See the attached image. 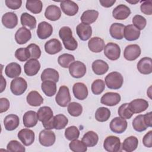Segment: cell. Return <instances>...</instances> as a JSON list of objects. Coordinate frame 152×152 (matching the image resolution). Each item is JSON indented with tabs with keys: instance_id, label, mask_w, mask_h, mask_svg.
Here are the masks:
<instances>
[{
	"instance_id": "cell-4",
	"label": "cell",
	"mask_w": 152,
	"mask_h": 152,
	"mask_svg": "<svg viewBox=\"0 0 152 152\" xmlns=\"http://www.w3.org/2000/svg\"><path fill=\"white\" fill-rule=\"evenodd\" d=\"M71 99L68 87L66 86H61L55 97V101L57 104L61 107H66L70 102Z\"/></svg>"
},
{
	"instance_id": "cell-10",
	"label": "cell",
	"mask_w": 152,
	"mask_h": 152,
	"mask_svg": "<svg viewBox=\"0 0 152 152\" xmlns=\"http://www.w3.org/2000/svg\"><path fill=\"white\" fill-rule=\"evenodd\" d=\"M128 123L125 119L121 117L113 118L110 122V130L116 134H122L127 128Z\"/></svg>"
},
{
	"instance_id": "cell-13",
	"label": "cell",
	"mask_w": 152,
	"mask_h": 152,
	"mask_svg": "<svg viewBox=\"0 0 152 152\" xmlns=\"http://www.w3.org/2000/svg\"><path fill=\"white\" fill-rule=\"evenodd\" d=\"M121 97L119 93L115 92H107L102 96L100 102L108 106H113L118 104L121 101Z\"/></svg>"
},
{
	"instance_id": "cell-47",
	"label": "cell",
	"mask_w": 152,
	"mask_h": 152,
	"mask_svg": "<svg viewBox=\"0 0 152 152\" xmlns=\"http://www.w3.org/2000/svg\"><path fill=\"white\" fill-rule=\"evenodd\" d=\"M118 113L121 118L125 119H130L134 115L133 112L131 111L129 107V103H124L121 106H120L118 108Z\"/></svg>"
},
{
	"instance_id": "cell-52",
	"label": "cell",
	"mask_w": 152,
	"mask_h": 152,
	"mask_svg": "<svg viewBox=\"0 0 152 152\" xmlns=\"http://www.w3.org/2000/svg\"><path fill=\"white\" fill-rule=\"evenodd\" d=\"M132 24L133 25L140 31L143 30L146 26L147 21L145 18L140 15H135L132 18Z\"/></svg>"
},
{
	"instance_id": "cell-1",
	"label": "cell",
	"mask_w": 152,
	"mask_h": 152,
	"mask_svg": "<svg viewBox=\"0 0 152 152\" xmlns=\"http://www.w3.org/2000/svg\"><path fill=\"white\" fill-rule=\"evenodd\" d=\"M59 36L66 49L75 50L78 47V43L72 36L71 28L68 26L61 27L59 31Z\"/></svg>"
},
{
	"instance_id": "cell-41",
	"label": "cell",
	"mask_w": 152,
	"mask_h": 152,
	"mask_svg": "<svg viewBox=\"0 0 152 152\" xmlns=\"http://www.w3.org/2000/svg\"><path fill=\"white\" fill-rule=\"evenodd\" d=\"M110 116V110L104 107H99L95 113V119L100 122L107 121Z\"/></svg>"
},
{
	"instance_id": "cell-48",
	"label": "cell",
	"mask_w": 152,
	"mask_h": 152,
	"mask_svg": "<svg viewBox=\"0 0 152 152\" xmlns=\"http://www.w3.org/2000/svg\"><path fill=\"white\" fill-rule=\"evenodd\" d=\"M105 88L104 81L101 79H97L94 80L91 84V89L93 93L95 95L101 94Z\"/></svg>"
},
{
	"instance_id": "cell-39",
	"label": "cell",
	"mask_w": 152,
	"mask_h": 152,
	"mask_svg": "<svg viewBox=\"0 0 152 152\" xmlns=\"http://www.w3.org/2000/svg\"><path fill=\"white\" fill-rule=\"evenodd\" d=\"M20 21L23 27H27L30 29H34L36 27V18L27 12H24L21 14Z\"/></svg>"
},
{
	"instance_id": "cell-28",
	"label": "cell",
	"mask_w": 152,
	"mask_h": 152,
	"mask_svg": "<svg viewBox=\"0 0 152 152\" xmlns=\"http://www.w3.org/2000/svg\"><path fill=\"white\" fill-rule=\"evenodd\" d=\"M88 47L91 52L99 53L104 49V42L103 39L99 37H94L89 40Z\"/></svg>"
},
{
	"instance_id": "cell-12",
	"label": "cell",
	"mask_w": 152,
	"mask_h": 152,
	"mask_svg": "<svg viewBox=\"0 0 152 152\" xmlns=\"http://www.w3.org/2000/svg\"><path fill=\"white\" fill-rule=\"evenodd\" d=\"M140 55L141 48L137 44L128 45L124 51V56L125 59L129 61L135 60Z\"/></svg>"
},
{
	"instance_id": "cell-15",
	"label": "cell",
	"mask_w": 152,
	"mask_h": 152,
	"mask_svg": "<svg viewBox=\"0 0 152 152\" xmlns=\"http://www.w3.org/2000/svg\"><path fill=\"white\" fill-rule=\"evenodd\" d=\"M40 69V64L36 59L28 60L24 65L25 74L28 76H34L36 75Z\"/></svg>"
},
{
	"instance_id": "cell-57",
	"label": "cell",
	"mask_w": 152,
	"mask_h": 152,
	"mask_svg": "<svg viewBox=\"0 0 152 152\" xmlns=\"http://www.w3.org/2000/svg\"><path fill=\"white\" fill-rule=\"evenodd\" d=\"M10 102L8 99L2 97L0 99V112L3 113L7 111L10 107Z\"/></svg>"
},
{
	"instance_id": "cell-55",
	"label": "cell",
	"mask_w": 152,
	"mask_h": 152,
	"mask_svg": "<svg viewBox=\"0 0 152 152\" xmlns=\"http://www.w3.org/2000/svg\"><path fill=\"white\" fill-rule=\"evenodd\" d=\"M5 5L7 7L11 10H17L20 8L22 4L21 0H5Z\"/></svg>"
},
{
	"instance_id": "cell-38",
	"label": "cell",
	"mask_w": 152,
	"mask_h": 152,
	"mask_svg": "<svg viewBox=\"0 0 152 152\" xmlns=\"http://www.w3.org/2000/svg\"><path fill=\"white\" fill-rule=\"evenodd\" d=\"M59 75L58 72L53 68H46L41 74V80L42 81L51 80L55 83L59 81Z\"/></svg>"
},
{
	"instance_id": "cell-36",
	"label": "cell",
	"mask_w": 152,
	"mask_h": 152,
	"mask_svg": "<svg viewBox=\"0 0 152 152\" xmlns=\"http://www.w3.org/2000/svg\"><path fill=\"white\" fill-rule=\"evenodd\" d=\"M99 16V12L94 10L85 11L81 16V21L83 23L90 25L95 22Z\"/></svg>"
},
{
	"instance_id": "cell-42",
	"label": "cell",
	"mask_w": 152,
	"mask_h": 152,
	"mask_svg": "<svg viewBox=\"0 0 152 152\" xmlns=\"http://www.w3.org/2000/svg\"><path fill=\"white\" fill-rule=\"evenodd\" d=\"M132 126L137 132H142L147 129L148 126L145 122L144 115H138L132 121Z\"/></svg>"
},
{
	"instance_id": "cell-16",
	"label": "cell",
	"mask_w": 152,
	"mask_h": 152,
	"mask_svg": "<svg viewBox=\"0 0 152 152\" xmlns=\"http://www.w3.org/2000/svg\"><path fill=\"white\" fill-rule=\"evenodd\" d=\"M129 107L133 113H139L148 107V102L143 99H136L129 103Z\"/></svg>"
},
{
	"instance_id": "cell-19",
	"label": "cell",
	"mask_w": 152,
	"mask_h": 152,
	"mask_svg": "<svg viewBox=\"0 0 152 152\" xmlns=\"http://www.w3.org/2000/svg\"><path fill=\"white\" fill-rule=\"evenodd\" d=\"M131 14V10L128 7L120 4L116 7L112 11V15L116 20H122L127 18Z\"/></svg>"
},
{
	"instance_id": "cell-54",
	"label": "cell",
	"mask_w": 152,
	"mask_h": 152,
	"mask_svg": "<svg viewBox=\"0 0 152 152\" xmlns=\"http://www.w3.org/2000/svg\"><path fill=\"white\" fill-rule=\"evenodd\" d=\"M141 11L145 15L152 14V2L151 1H143L141 2Z\"/></svg>"
},
{
	"instance_id": "cell-43",
	"label": "cell",
	"mask_w": 152,
	"mask_h": 152,
	"mask_svg": "<svg viewBox=\"0 0 152 152\" xmlns=\"http://www.w3.org/2000/svg\"><path fill=\"white\" fill-rule=\"evenodd\" d=\"M26 8L33 14H39L42 10L43 4L40 0L38 1H27L26 4Z\"/></svg>"
},
{
	"instance_id": "cell-46",
	"label": "cell",
	"mask_w": 152,
	"mask_h": 152,
	"mask_svg": "<svg viewBox=\"0 0 152 152\" xmlns=\"http://www.w3.org/2000/svg\"><path fill=\"white\" fill-rule=\"evenodd\" d=\"M69 149L74 152H85L87 150V145L80 140H73L69 144Z\"/></svg>"
},
{
	"instance_id": "cell-35",
	"label": "cell",
	"mask_w": 152,
	"mask_h": 152,
	"mask_svg": "<svg viewBox=\"0 0 152 152\" xmlns=\"http://www.w3.org/2000/svg\"><path fill=\"white\" fill-rule=\"evenodd\" d=\"M41 88L46 96L52 97L56 92V84L55 82L51 80L43 81L41 84Z\"/></svg>"
},
{
	"instance_id": "cell-62",
	"label": "cell",
	"mask_w": 152,
	"mask_h": 152,
	"mask_svg": "<svg viewBox=\"0 0 152 152\" xmlns=\"http://www.w3.org/2000/svg\"><path fill=\"white\" fill-rule=\"evenodd\" d=\"M127 2H128V3H130V4H137V3H138V1H126Z\"/></svg>"
},
{
	"instance_id": "cell-8",
	"label": "cell",
	"mask_w": 152,
	"mask_h": 152,
	"mask_svg": "<svg viewBox=\"0 0 152 152\" xmlns=\"http://www.w3.org/2000/svg\"><path fill=\"white\" fill-rule=\"evenodd\" d=\"M121 145L119 138L113 135L107 137L103 142L104 150L109 152H118L121 151Z\"/></svg>"
},
{
	"instance_id": "cell-22",
	"label": "cell",
	"mask_w": 152,
	"mask_h": 152,
	"mask_svg": "<svg viewBox=\"0 0 152 152\" xmlns=\"http://www.w3.org/2000/svg\"><path fill=\"white\" fill-rule=\"evenodd\" d=\"M62 49L61 42L56 39H52L45 44V50L46 52L50 55H55L59 53Z\"/></svg>"
},
{
	"instance_id": "cell-44",
	"label": "cell",
	"mask_w": 152,
	"mask_h": 152,
	"mask_svg": "<svg viewBox=\"0 0 152 152\" xmlns=\"http://www.w3.org/2000/svg\"><path fill=\"white\" fill-rule=\"evenodd\" d=\"M75 60L74 55L69 53H63L58 56V62L62 68H67Z\"/></svg>"
},
{
	"instance_id": "cell-5",
	"label": "cell",
	"mask_w": 152,
	"mask_h": 152,
	"mask_svg": "<svg viewBox=\"0 0 152 152\" xmlns=\"http://www.w3.org/2000/svg\"><path fill=\"white\" fill-rule=\"evenodd\" d=\"M27 88V81L22 77H17L13 79L10 84V90L15 96L23 94Z\"/></svg>"
},
{
	"instance_id": "cell-49",
	"label": "cell",
	"mask_w": 152,
	"mask_h": 152,
	"mask_svg": "<svg viewBox=\"0 0 152 152\" xmlns=\"http://www.w3.org/2000/svg\"><path fill=\"white\" fill-rule=\"evenodd\" d=\"M80 136V131L75 126H70L65 130V137L69 141L77 139Z\"/></svg>"
},
{
	"instance_id": "cell-30",
	"label": "cell",
	"mask_w": 152,
	"mask_h": 152,
	"mask_svg": "<svg viewBox=\"0 0 152 152\" xmlns=\"http://www.w3.org/2000/svg\"><path fill=\"white\" fill-rule=\"evenodd\" d=\"M21 72V66L16 62H11L8 64L5 69L6 75L11 78L18 77Z\"/></svg>"
},
{
	"instance_id": "cell-14",
	"label": "cell",
	"mask_w": 152,
	"mask_h": 152,
	"mask_svg": "<svg viewBox=\"0 0 152 152\" xmlns=\"http://www.w3.org/2000/svg\"><path fill=\"white\" fill-rule=\"evenodd\" d=\"M53 33L52 25L46 21L40 22L37 26V35L40 39H46L49 37Z\"/></svg>"
},
{
	"instance_id": "cell-24",
	"label": "cell",
	"mask_w": 152,
	"mask_h": 152,
	"mask_svg": "<svg viewBox=\"0 0 152 152\" xmlns=\"http://www.w3.org/2000/svg\"><path fill=\"white\" fill-rule=\"evenodd\" d=\"M2 23L7 28H14L18 24V17L12 12H6L2 17Z\"/></svg>"
},
{
	"instance_id": "cell-25",
	"label": "cell",
	"mask_w": 152,
	"mask_h": 152,
	"mask_svg": "<svg viewBox=\"0 0 152 152\" xmlns=\"http://www.w3.org/2000/svg\"><path fill=\"white\" fill-rule=\"evenodd\" d=\"M38 120L37 113L33 110L26 112L23 116V124L26 128H32L36 126Z\"/></svg>"
},
{
	"instance_id": "cell-18",
	"label": "cell",
	"mask_w": 152,
	"mask_h": 152,
	"mask_svg": "<svg viewBox=\"0 0 152 152\" xmlns=\"http://www.w3.org/2000/svg\"><path fill=\"white\" fill-rule=\"evenodd\" d=\"M76 33L81 40L86 41L88 40L92 35V28L90 25L81 23L77 25Z\"/></svg>"
},
{
	"instance_id": "cell-20",
	"label": "cell",
	"mask_w": 152,
	"mask_h": 152,
	"mask_svg": "<svg viewBox=\"0 0 152 152\" xmlns=\"http://www.w3.org/2000/svg\"><path fill=\"white\" fill-rule=\"evenodd\" d=\"M31 37V33L30 30L26 27H20L15 34V40L19 45L26 43Z\"/></svg>"
},
{
	"instance_id": "cell-51",
	"label": "cell",
	"mask_w": 152,
	"mask_h": 152,
	"mask_svg": "<svg viewBox=\"0 0 152 152\" xmlns=\"http://www.w3.org/2000/svg\"><path fill=\"white\" fill-rule=\"evenodd\" d=\"M15 58L20 61L24 62L30 58V54L28 49L26 48L17 49L15 52Z\"/></svg>"
},
{
	"instance_id": "cell-31",
	"label": "cell",
	"mask_w": 152,
	"mask_h": 152,
	"mask_svg": "<svg viewBox=\"0 0 152 152\" xmlns=\"http://www.w3.org/2000/svg\"><path fill=\"white\" fill-rule=\"evenodd\" d=\"M91 66L94 73L98 75H103L106 73L109 68L108 64L102 59L95 60L92 63Z\"/></svg>"
},
{
	"instance_id": "cell-2",
	"label": "cell",
	"mask_w": 152,
	"mask_h": 152,
	"mask_svg": "<svg viewBox=\"0 0 152 152\" xmlns=\"http://www.w3.org/2000/svg\"><path fill=\"white\" fill-rule=\"evenodd\" d=\"M39 120L42 122L43 127L46 129H53V113L51 108L49 106L40 107L37 112Z\"/></svg>"
},
{
	"instance_id": "cell-6",
	"label": "cell",
	"mask_w": 152,
	"mask_h": 152,
	"mask_svg": "<svg viewBox=\"0 0 152 152\" xmlns=\"http://www.w3.org/2000/svg\"><path fill=\"white\" fill-rule=\"evenodd\" d=\"M68 68L70 75L75 78H80L84 76L87 70L86 65L79 61L72 62Z\"/></svg>"
},
{
	"instance_id": "cell-17",
	"label": "cell",
	"mask_w": 152,
	"mask_h": 152,
	"mask_svg": "<svg viewBox=\"0 0 152 152\" xmlns=\"http://www.w3.org/2000/svg\"><path fill=\"white\" fill-rule=\"evenodd\" d=\"M60 6L62 11L68 16H74L78 11V6L74 1L66 0L61 2Z\"/></svg>"
},
{
	"instance_id": "cell-58",
	"label": "cell",
	"mask_w": 152,
	"mask_h": 152,
	"mask_svg": "<svg viewBox=\"0 0 152 152\" xmlns=\"http://www.w3.org/2000/svg\"><path fill=\"white\" fill-rule=\"evenodd\" d=\"M152 113L151 112H148L146 114L144 115V118L145 122L148 127H151L152 126Z\"/></svg>"
},
{
	"instance_id": "cell-11",
	"label": "cell",
	"mask_w": 152,
	"mask_h": 152,
	"mask_svg": "<svg viewBox=\"0 0 152 152\" xmlns=\"http://www.w3.org/2000/svg\"><path fill=\"white\" fill-rule=\"evenodd\" d=\"M17 137L23 144L25 146H29L34 142L35 134L32 130L28 128H24L18 132Z\"/></svg>"
},
{
	"instance_id": "cell-34",
	"label": "cell",
	"mask_w": 152,
	"mask_h": 152,
	"mask_svg": "<svg viewBox=\"0 0 152 152\" xmlns=\"http://www.w3.org/2000/svg\"><path fill=\"white\" fill-rule=\"evenodd\" d=\"M27 103L31 106H39L43 102V99L40 94L37 91H31L27 96L26 97Z\"/></svg>"
},
{
	"instance_id": "cell-23",
	"label": "cell",
	"mask_w": 152,
	"mask_h": 152,
	"mask_svg": "<svg viewBox=\"0 0 152 152\" xmlns=\"http://www.w3.org/2000/svg\"><path fill=\"white\" fill-rule=\"evenodd\" d=\"M138 71L142 74L147 75L152 72V59L149 57L141 58L137 64Z\"/></svg>"
},
{
	"instance_id": "cell-56",
	"label": "cell",
	"mask_w": 152,
	"mask_h": 152,
	"mask_svg": "<svg viewBox=\"0 0 152 152\" xmlns=\"http://www.w3.org/2000/svg\"><path fill=\"white\" fill-rule=\"evenodd\" d=\"M142 143L144 145L148 148L152 147V131H149L142 138Z\"/></svg>"
},
{
	"instance_id": "cell-26",
	"label": "cell",
	"mask_w": 152,
	"mask_h": 152,
	"mask_svg": "<svg viewBox=\"0 0 152 152\" xmlns=\"http://www.w3.org/2000/svg\"><path fill=\"white\" fill-rule=\"evenodd\" d=\"M140 31L133 24H128L125 26L124 36L126 40L134 41L137 40L140 36Z\"/></svg>"
},
{
	"instance_id": "cell-3",
	"label": "cell",
	"mask_w": 152,
	"mask_h": 152,
	"mask_svg": "<svg viewBox=\"0 0 152 152\" xmlns=\"http://www.w3.org/2000/svg\"><path fill=\"white\" fill-rule=\"evenodd\" d=\"M107 87L110 89H119L123 84L124 78L121 73L113 71L108 74L104 80Z\"/></svg>"
},
{
	"instance_id": "cell-45",
	"label": "cell",
	"mask_w": 152,
	"mask_h": 152,
	"mask_svg": "<svg viewBox=\"0 0 152 152\" xmlns=\"http://www.w3.org/2000/svg\"><path fill=\"white\" fill-rule=\"evenodd\" d=\"M67 110L70 115L74 117H77L81 115L83 112V107L80 103L73 102L68 104Z\"/></svg>"
},
{
	"instance_id": "cell-7",
	"label": "cell",
	"mask_w": 152,
	"mask_h": 152,
	"mask_svg": "<svg viewBox=\"0 0 152 152\" xmlns=\"http://www.w3.org/2000/svg\"><path fill=\"white\" fill-rule=\"evenodd\" d=\"M104 54L111 61H116L120 57L121 48L118 44L109 42L104 46Z\"/></svg>"
},
{
	"instance_id": "cell-27",
	"label": "cell",
	"mask_w": 152,
	"mask_h": 152,
	"mask_svg": "<svg viewBox=\"0 0 152 152\" xmlns=\"http://www.w3.org/2000/svg\"><path fill=\"white\" fill-rule=\"evenodd\" d=\"M45 16L50 21H56L59 20L61 16V11L58 6L50 5L46 8Z\"/></svg>"
},
{
	"instance_id": "cell-33",
	"label": "cell",
	"mask_w": 152,
	"mask_h": 152,
	"mask_svg": "<svg viewBox=\"0 0 152 152\" xmlns=\"http://www.w3.org/2000/svg\"><path fill=\"white\" fill-rule=\"evenodd\" d=\"M138 145V138L135 136H129L124 140L122 149L126 152H132L137 149Z\"/></svg>"
},
{
	"instance_id": "cell-29",
	"label": "cell",
	"mask_w": 152,
	"mask_h": 152,
	"mask_svg": "<svg viewBox=\"0 0 152 152\" xmlns=\"http://www.w3.org/2000/svg\"><path fill=\"white\" fill-rule=\"evenodd\" d=\"M20 124L18 116L14 114H10L5 116L4 120V125L6 130L13 131Z\"/></svg>"
},
{
	"instance_id": "cell-59",
	"label": "cell",
	"mask_w": 152,
	"mask_h": 152,
	"mask_svg": "<svg viewBox=\"0 0 152 152\" xmlns=\"http://www.w3.org/2000/svg\"><path fill=\"white\" fill-rule=\"evenodd\" d=\"M100 4L101 5L105 8H109L113 6V5L116 2L115 0H100Z\"/></svg>"
},
{
	"instance_id": "cell-60",
	"label": "cell",
	"mask_w": 152,
	"mask_h": 152,
	"mask_svg": "<svg viewBox=\"0 0 152 152\" xmlns=\"http://www.w3.org/2000/svg\"><path fill=\"white\" fill-rule=\"evenodd\" d=\"M6 80L5 79H4V77L2 76V75H1V91L0 92L2 93L4 91V90L5 89L6 87Z\"/></svg>"
},
{
	"instance_id": "cell-50",
	"label": "cell",
	"mask_w": 152,
	"mask_h": 152,
	"mask_svg": "<svg viewBox=\"0 0 152 152\" xmlns=\"http://www.w3.org/2000/svg\"><path fill=\"white\" fill-rule=\"evenodd\" d=\"M7 151L11 152H24L26 151L24 145L15 140H11L8 143L7 145Z\"/></svg>"
},
{
	"instance_id": "cell-61",
	"label": "cell",
	"mask_w": 152,
	"mask_h": 152,
	"mask_svg": "<svg viewBox=\"0 0 152 152\" xmlns=\"http://www.w3.org/2000/svg\"><path fill=\"white\" fill-rule=\"evenodd\" d=\"M151 87L150 86V87H149L148 90H147V95L148 96V97H149L150 99H151Z\"/></svg>"
},
{
	"instance_id": "cell-21",
	"label": "cell",
	"mask_w": 152,
	"mask_h": 152,
	"mask_svg": "<svg viewBox=\"0 0 152 152\" xmlns=\"http://www.w3.org/2000/svg\"><path fill=\"white\" fill-rule=\"evenodd\" d=\"M72 92L74 97L80 100L86 99L88 96V88L83 83H76L72 87Z\"/></svg>"
},
{
	"instance_id": "cell-37",
	"label": "cell",
	"mask_w": 152,
	"mask_h": 152,
	"mask_svg": "<svg viewBox=\"0 0 152 152\" xmlns=\"http://www.w3.org/2000/svg\"><path fill=\"white\" fill-rule=\"evenodd\" d=\"M81 141L87 145V147H92L97 144L99 141V137L95 132L93 131H89L84 134Z\"/></svg>"
},
{
	"instance_id": "cell-9",
	"label": "cell",
	"mask_w": 152,
	"mask_h": 152,
	"mask_svg": "<svg viewBox=\"0 0 152 152\" xmlns=\"http://www.w3.org/2000/svg\"><path fill=\"white\" fill-rule=\"evenodd\" d=\"M56 140L55 133L50 129H43L39 135L40 144L44 147H50L53 145Z\"/></svg>"
},
{
	"instance_id": "cell-40",
	"label": "cell",
	"mask_w": 152,
	"mask_h": 152,
	"mask_svg": "<svg viewBox=\"0 0 152 152\" xmlns=\"http://www.w3.org/2000/svg\"><path fill=\"white\" fill-rule=\"evenodd\" d=\"M68 123V118L63 114H58L53 116V127L57 130L62 129L65 128Z\"/></svg>"
},
{
	"instance_id": "cell-53",
	"label": "cell",
	"mask_w": 152,
	"mask_h": 152,
	"mask_svg": "<svg viewBox=\"0 0 152 152\" xmlns=\"http://www.w3.org/2000/svg\"><path fill=\"white\" fill-rule=\"evenodd\" d=\"M30 54V59H39L41 56V50L38 45L31 43L27 46Z\"/></svg>"
},
{
	"instance_id": "cell-32",
	"label": "cell",
	"mask_w": 152,
	"mask_h": 152,
	"mask_svg": "<svg viewBox=\"0 0 152 152\" xmlns=\"http://www.w3.org/2000/svg\"><path fill=\"white\" fill-rule=\"evenodd\" d=\"M125 26L123 24L115 23L110 27L109 33L112 37L117 40H121L124 37V31Z\"/></svg>"
}]
</instances>
